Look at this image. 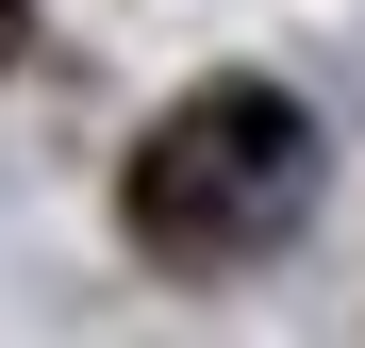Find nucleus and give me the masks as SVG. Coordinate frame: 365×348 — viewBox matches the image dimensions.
<instances>
[{
    "label": "nucleus",
    "instance_id": "1",
    "mask_svg": "<svg viewBox=\"0 0 365 348\" xmlns=\"http://www.w3.org/2000/svg\"><path fill=\"white\" fill-rule=\"evenodd\" d=\"M116 216H133L150 265H266L299 216H316V116H299L282 83H200L150 116L133 183H116Z\"/></svg>",
    "mask_w": 365,
    "mask_h": 348
},
{
    "label": "nucleus",
    "instance_id": "2",
    "mask_svg": "<svg viewBox=\"0 0 365 348\" xmlns=\"http://www.w3.org/2000/svg\"><path fill=\"white\" fill-rule=\"evenodd\" d=\"M0 67H17V0H0Z\"/></svg>",
    "mask_w": 365,
    "mask_h": 348
}]
</instances>
